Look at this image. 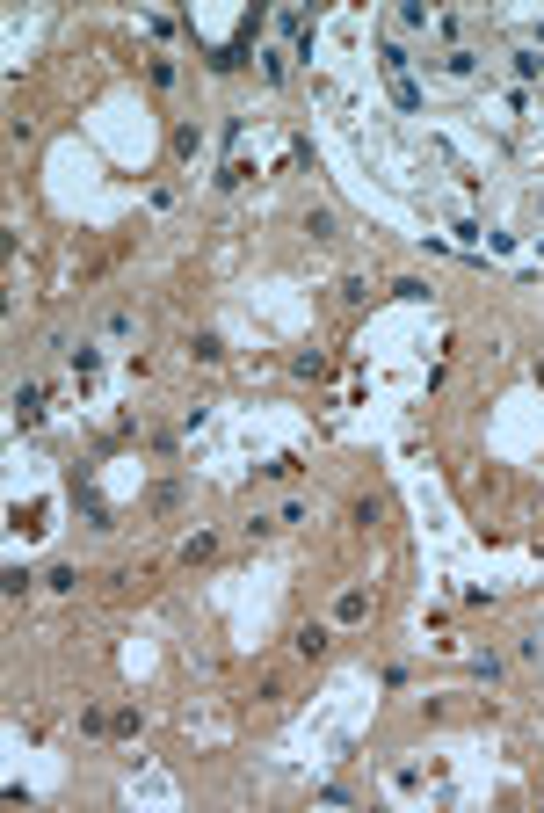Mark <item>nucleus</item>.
I'll use <instances>...</instances> for the list:
<instances>
[{
	"label": "nucleus",
	"instance_id": "obj_1",
	"mask_svg": "<svg viewBox=\"0 0 544 813\" xmlns=\"http://www.w3.org/2000/svg\"><path fill=\"white\" fill-rule=\"evenodd\" d=\"M370 618V588H342L334 595V625H363Z\"/></svg>",
	"mask_w": 544,
	"mask_h": 813
},
{
	"label": "nucleus",
	"instance_id": "obj_2",
	"mask_svg": "<svg viewBox=\"0 0 544 813\" xmlns=\"http://www.w3.org/2000/svg\"><path fill=\"white\" fill-rule=\"evenodd\" d=\"M15 421H22V428L44 421V386H15Z\"/></svg>",
	"mask_w": 544,
	"mask_h": 813
},
{
	"label": "nucleus",
	"instance_id": "obj_3",
	"mask_svg": "<svg viewBox=\"0 0 544 813\" xmlns=\"http://www.w3.org/2000/svg\"><path fill=\"white\" fill-rule=\"evenodd\" d=\"M291 646H298V654H305V661H319V654H326V646H334V632H326V625H298V639H291Z\"/></svg>",
	"mask_w": 544,
	"mask_h": 813
},
{
	"label": "nucleus",
	"instance_id": "obj_4",
	"mask_svg": "<svg viewBox=\"0 0 544 813\" xmlns=\"http://www.w3.org/2000/svg\"><path fill=\"white\" fill-rule=\"evenodd\" d=\"M305 233L326 247V240H342V219H334V211H305Z\"/></svg>",
	"mask_w": 544,
	"mask_h": 813
},
{
	"label": "nucleus",
	"instance_id": "obj_5",
	"mask_svg": "<svg viewBox=\"0 0 544 813\" xmlns=\"http://www.w3.org/2000/svg\"><path fill=\"white\" fill-rule=\"evenodd\" d=\"M189 356H196V363H226V342L203 328V335H189Z\"/></svg>",
	"mask_w": 544,
	"mask_h": 813
},
{
	"label": "nucleus",
	"instance_id": "obj_6",
	"mask_svg": "<svg viewBox=\"0 0 544 813\" xmlns=\"http://www.w3.org/2000/svg\"><path fill=\"white\" fill-rule=\"evenodd\" d=\"M102 335H109V342H131V335H138V312H124V305H117V312L102 319Z\"/></svg>",
	"mask_w": 544,
	"mask_h": 813
},
{
	"label": "nucleus",
	"instance_id": "obj_7",
	"mask_svg": "<svg viewBox=\"0 0 544 813\" xmlns=\"http://www.w3.org/2000/svg\"><path fill=\"white\" fill-rule=\"evenodd\" d=\"M66 363H73V377H95V370H102V349L80 342V349H66Z\"/></svg>",
	"mask_w": 544,
	"mask_h": 813
},
{
	"label": "nucleus",
	"instance_id": "obj_8",
	"mask_svg": "<svg viewBox=\"0 0 544 813\" xmlns=\"http://www.w3.org/2000/svg\"><path fill=\"white\" fill-rule=\"evenodd\" d=\"M443 73H479V51H465V44H450V51H443Z\"/></svg>",
	"mask_w": 544,
	"mask_h": 813
},
{
	"label": "nucleus",
	"instance_id": "obj_9",
	"mask_svg": "<svg viewBox=\"0 0 544 813\" xmlns=\"http://www.w3.org/2000/svg\"><path fill=\"white\" fill-rule=\"evenodd\" d=\"M515 80H544V51H537V44L515 51Z\"/></svg>",
	"mask_w": 544,
	"mask_h": 813
},
{
	"label": "nucleus",
	"instance_id": "obj_10",
	"mask_svg": "<svg viewBox=\"0 0 544 813\" xmlns=\"http://www.w3.org/2000/svg\"><path fill=\"white\" fill-rule=\"evenodd\" d=\"M210 552H218V530H196L189 545H182V560H189V567H196V560H210Z\"/></svg>",
	"mask_w": 544,
	"mask_h": 813
},
{
	"label": "nucleus",
	"instance_id": "obj_11",
	"mask_svg": "<svg viewBox=\"0 0 544 813\" xmlns=\"http://www.w3.org/2000/svg\"><path fill=\"white\" fill-rule=\"evenodd\" d=\"M385 87H392V102H400V110H407V117L421 110V87H414V73H407V80H385Z\"/></svg>",
	"mask_w": 544,
	"mask_h": 813
},
{
	"label": "nucleus",
	"instance_id": "obj_12",
	"mask_svg": "<svg viewBox=\"0 0 544 813\" xmlns=\"http://www.w3.org/2000/svg\"><path fill=\"white\" fill-rule=\"evenodd\" d=\"M284 73H291V51H261V80H268V87H276Z\"/></svg>",
	"mask_w": 544,
	"mask_h": 813
},
{
	"label": "nucleus",
	"instance_id": "obj_13",
	"mask_svg": "<svg viewBox=\"0 0 544 813\" xmlns=\"http://www.w3.org/2000/svg\"><path fill=\"white\" fill-rule=\"evenodd\" d=\"M268 523H276V530H298V523H312V509H305V502H284Z\"/></svg>",
	"mask_w": 544,
	"mask_h": 813
},
{
	"label": "nucleus",
	"instance_id": "obj_14",
	"mask_svg": "<svg viewBox=\"0 0 544 813\" xmlns=\"http://www.w3.org/2000/svg\"><path fill=\"white\" fill-rule=\"evenodd\" d=\"M400 29H435V15L421 8V0H407V8H400Z\"/></svg>",
	"mask_w": 544,
	"mask_h": 813
},
{
	"label": "nucleus",
	"instance_id": "obj_15",
	"mask_svg": "<svg viewBox=\"0 0 544 813\" xmlns=\"http://www.w3.org/2000/svg\"><path fill=\"white\" fill-rule=\"evenodd\" d=\"M44 588H59V595H73V588H80V574H73V567H51V574H44Z\"/></svg>",
	"mask_w": 544,
	"mask_h": 813
},
{
	"label": "nucleus",
	"instance_id": "obj_16",
	"mask_svg": "<svg viewBox=\"0 0 544 813\" xmlns=\"http://www.w3.org/2000/svg\"><path fill=\"white\" fill-rule=\"evenodd\" d=\"M530 37H537V44H544V22H537V29H530Z\"/></svg>",
	"mask_w": 544,
	"mask_h": 813
},
{
	"label": "nucleus",
	"instance_id": "obj_17",
	"mask_svg": "<svg viewBox=\"0 0 544 813\" xmlns=\"http://www.w3.org/2000/svg\"><path fill=\"white\" fill-rule=\"evenodd\" d=\"M537 211H544V196H537Z\"/></svg>",
	"mask_w": 544,
	"mask_h": 813
}]
</instances>
